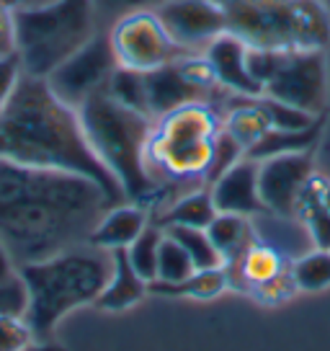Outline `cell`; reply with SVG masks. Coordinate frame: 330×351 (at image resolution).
<instances>
[{
	"mask_svg": "<svg viewBox=\"0 0 330 351\" xmlns=\"http://www.w3.org/2000/svg\"><path fill=\"white\" fill-rule=\"evenodd\" d=\"M165 232L157 225H150L140 232V238L127 248V258L134 266V271L142 276L144 282L150 285L157 276V253H160V243H163Z\"/></svg>",
	"mask_w": 330,
	"mask_h": 351,
	"instance_id": "cell-23",
	"label": "cell"
},
{
	"mask_svg": "<svg viewBox=\"0 0 330 351\" xmlns=\"http://www.w3.org/2000/svg\"><path fill=\"white\" fill-rule=\"evenodd\" d=\"M13 271H16V263H13L8 248L0 243V279H5V276L13 274Z\"/></svg>",
	"mask_w": 330,
	"mask_h": 351,
	"instance_id": "cell-32",
	"label": "cell"
},
{
	"mask_svg": "<svg viewBox=\"0 0 330 351\" xmlns=\"http://www.w3.org/2000/svg\"><path fill=\"white\" fill-rule=\"evenodd\" d=\"M220 132L222 117L210 101L186 104L157 117L144 150V165L157 191L168 186L186 194L191 191L186 186L204 184Z\"/></svg>",
	"mask_w": 330,
	"mask_h": 351,
	"instance_id": "cell-4",
	"label": "cell"
},
{
	"mask_svg": "<svg viewBox=\"0 0 330 351\" xmlns=\"http://www.w3.org/2000/svg\"><path fill=\"white\" fill-rule=\"evenodd\" d=\"M147 228V215L142 207L137 204H116L111 207L101 222L96 225V230L90 232V245H99L106 251H116V248H129L140 232Z\"/></svg>",
	"mask_w": 330,
	"mask_h": 351,
	"instance_id": "cell-16",
	"label": "cell"
},
{
	"mask_svg": "<svg viewBox=\"0 0 330 351\" xmlns=\"http://www.w3.org/2000/svg\"><path fill=\"white\" fill-rule=\"evenodd\" d=\"M16 57L26 75L47 77L96 36L93 0H47L13 8Z\"/></svg>",
	"mask_w": 330,
	"mask_h": 351,
	"instance_id": "cell-6",
	"label": "cell"
},
{
	"mask_svg": "<svg viewBox=\"0 0 330 351\" xmlns=\"http://www.w3.org/2000/svg\"><path fill=\"white\" fill-rule=\"evenodd\" d=\"M322 202H325V207L330 212V184L328 181H322Z\"/></svg>",
	"mask_w": 330,
	"mask_h": 351,
	"instance_id": "cell-35",
	"label": "cell"
},
{
	"mask_svg": "<svg viewBox=\"0 0 330 351\" xmlns=\"http://www.w3.org/2000/svg\"><path fill=\"white\" fill-rule=\"evenodd\" d=\"M111 207L106 191L86 176L0 158V243L16 269L86 245Z\"/></svg>",
	"mask_w": 330,
	"mask_h": 351,
	"instance_id": "cell-1",
	"label": "cell"
},
{
	"mask_svg": "<svg viewBox=\"0 0 330 351\" xmlns=\"http://www.w3.org/2000/svg\"><path fill=\"white\" fill-rule=\"evenodd\" d=\"M114 99L129 106L134 111H142L150 117L147 111V90H144V73H137V70H127V67H116L114 75H111L109 86H106Z\"/></svg>",
	"mask_w": 330,
	"mask_h": 351,
	"instance_id": "cell-25",
	"label": "cell"
},
{
	"mask_svg": "<svg viewBox=\"0 0 330 351\" xmlns=\"http://www.w3.org/2000/svg\"><path fill=\"white\" fill-rule=\"evenodd\" d=\"M119 67L114 49H111L109 34H96L88 44H83L73 57H67L60 67H55L47 83L60 99L80 109L86 101L109 86L114 70Z\"/></svg>",
	"mask_w": 330,
	"mask_h": 351,
	"instance_id": "cell-9",
	"label": "cell"
},
{
	"mask_svg": "<svg viewBox=\"0 0 330 351\" xmlns=\"http://www.w3.org/2000/svg\"><path fill=\"white\" fill-rule=\"evenodd\" d=\"M29 287L23 282V276L18 274V269L8 274L5 279H0V315L3 318H23L29 313Z\"/></svg>",
	"mask_w": 330,
	"mask_h": 351,
	"instance_id": "cell-26",
	"label": "cell"
},
{
	"mask_svg": "<svg viewBox=\"0 0 330 351\" xmlns=\"http://www.w3.org/2000/svg\"><path fill=\"white\" fill-rule=\"evenodd\" d=\"M21 351H65V349L52 343V341H34V343H29V346Z\"/></svg>",
	"mask_w": 330,
	"mask_h": 351,
	"instance_id": "cell-33",
	"label": "cell"
},
{
	"mask_svg": "<svg viewBox=\"0 0 330 351\" xmlns=\"http://www.w3.org/2000/svg\"><path fill=\"white\" fill-rule=\"evenodd\" d=\"M109 42L119 67L137 70V73H150L188 55L168 36L155 8L153 11L134 8V11L121 13L116 23L111 26Z\"/></svg>",
	"mask_w": 330,
	"mask_h": 351,
	"instance_id": "cell-8",
	"label": "cell"
},
{
	"mask_svg": "<svg viewBox=\"0 0 330 351\" xmlns=\"http://www.w3.org/2000/svg\"><path fill=\"white\" fill-rule=\"evenodd\" d=\"M165 232L183 245V251L188 253V258L194 261V269H220L222 256L214 248L210 232L204 228H186V225H170L165 228Z\"/></svg>",
	"mask_w": 330,
	"mask_h": 351,
	"instance_id": "cell-21",
	"label": "cell"
},
{
	"mask_svg": "<svg viewBox=\"0 0 330 351\" xmlns=\"http://www.w3.org/2000/svg\"><path fill=\"white\" fill-rule=\"evenodd\" d=\"M258 104L264 106L266 117H268L274 130H305V127H312V124L318 121V117H312L307 111L294 109V106H289L284 101L271 99V96H266V93L258 96Z\"/></svg>",
	"mask_w": 330,
	"mask_h": 351,
	"instance_id": "cell-27",
	"label": "cell"
},
{
	"mask_svg": "<svg viewBox=\"0 0 330 351\" xmlns=\"http://www.w3.org/2000/svg\"><path fill=\"white\" fill-rule=\"evenodd\" d=\"M16 52V32H13L11 0H0V57Z\"/></svg>",
	"mask_w": 330,
	"mask_h": 351,
	"instance_id": "cell-30",
	"label": "cell"
},
{
	"mask_svg": "<svg viewBox=\"0 0 330 351\" xmlns=\"http://www.w3.org/2000/svg\"><path fill=\"white\" fill-rule=\"evenodd\" d=\"M207 232H210L214 248L222 256V269L240 266V261L248 256V251L258 243L253 222H251V217H242V215H225V212H220L217 217L212 219Z\"/></svg>",
	"mask_w": 330,
	"mask_h": 351,
	"instance_id": "cell-15",
	"label": "cell"
},
{
	"mask_svg": "<svg viewBox=\"0 0 330 351\" xmlns=\"http://www.w3.org/2000/svg\"><path fill=\"white\" fill-rule=\"evenodd\" d=\"M320 134V121H315L312 127H305V130H266L261 134V140H255L248 150H245V158H253V160H268V158H276V155H286V153H309V147L315 145Z\"/></svg>",
	"mask_w": 330,
	"mask_h": 351,
	"instance_id": "cell-18",
	"label": "cell"
},
{
	"mask_svg": "<svg viewBox=\"0 0 330 351\" xmlns=\"http://www.w3.org/2000/svg\"><path fill=\"white\" fill-rule=\"evenodd\" d=\"M155 13L173 44L188 55L204 52L227 32V16L220 0H160Z\"/></svg>",
	"mask_w": 330,
	"mask_h": 351,
	"instance_id": "cell-11",
	"label": "cell"
},
{
	"mask_svg": "<svg viewBox=\"0 0 330 351\" xmlns=\"http://www.w3.org/2000/svg\"><path fill=\"white\" fill-rule=\"evenodd\" d=\"M36 3H47V0H11L13 8H21V5H36Z\"/></svg>",
	"mask_w": 330,
	"mask_h": 351,
	"instance_id": "cell-34",
	"label": "cell"
},
{
	"mask_svg": "<svg viewBox=\"0 0 330 351\" xmlns=\"http://www.w3.org/2000/svg\"><path fill=\"white\" fill-rule=\"evenodd\" d=\"M227 32L251 49H325L330 16L320 0H220Z\"/></svg>",
	"mask_w": 330,
	"mask_h": 351,
	"instance_id": "cell-7",
	"label": "cell"
},
{
	"mask_svg": "<svg viewBox=\"0 0 330 351\" xmlns=\"http://www.w3.org/2000/svg\"><path fill=\"white\" fill-rule=\"evenodd\" d=\"M264 93L276 101H284L294 109L318 117L325 106V60H322V49L286 52L279 70L264 86Z\"/></svg>",
	"mask_w": 330,
	"mask_h": 351,
	"instance_id": "cell-10",
	"label": "cell"
},
{
	"mask_svg": "<svg viewBox=\"0 0 330 351\" xmlns=\"http://www.w3.org/2000/svg\"><path fill=\"white\" fill-rule=\"evenodd\" d=\"M220 212L214 207L210 189H194L186 191L183 197L173 199L163 215V228L170 225H186V228H210L212 219L217 217Z\"/></svg>",
	"mask_w": 330,
	"mask_h": 351,
	"instance_id": "cell-19",
	"label": "cell"
},
{
	"mask_svg": "<svg viewBox=\"0 0 330 351\" xmlns=\"http://www.w3.org/2000/svg\"><path fill=\"white\" fill-rule=\"evenodd\" d=\"M21 77H23V70H21V62H18L16 52L0 57V111L5 109V104L11 101L13 90H16Z\"/></svg>",
	"mask_w": 330,
	"mask_h": 351,
	"instance_id": "cell-29",
	"label": "cell"
},
{
	"mask_svg": "<svg viewBox=\"0 0 330 351\" xmlns=\"http://www.w3.org/2000/svg\"><path fill=\"white\" fill-rule=\"evenodd\" d=\"M114 256L99 245H77L26 266L18 274L29 287V313L26 323L36 341H52L57 323L70 310L96 302L103 287L109 285Z\"/></svg>",
	"mask_w": 330,
	"mask_h": 351,
	"instance_id": "cell-3",
	"label": "cell"
},
{
	"mask_svg": "<svg viewBox=\"0 0 330 351\" xmlns=\"http://www.w3.org/2000/svg\"><path fill=\"white\" fill-rule=\"evenodd\" d=\"M292 285L305 292H320L330 285V251L315 248L294 258L292 266Z\"/></svg>",
	"mask_w": 330,
	"mask_h": 351,
	"instance_id": "cell-22",
	"label": "cell"
},
{
	"mask_svg": "<svg viewBox=\"0 0 330 351\" xmlns=\"http://www.w3.org/2000/svg\"><path fill=\"white\" fill-rule=\"evenodd\" d=\"M227 287V274L225 269H196L194 274L178 282V285H163V282H150L147 289H153L157 295H191L199 300L220 295L222 289Z\"/></svg>",
	"mask_w": 330,
	"mask_h": 351,
	"instance_id": "cell-20",
	"label": "cell"
},
{
	"mask_svg": "<svg viewBox=\"0 0 330 351\" xmlns=\"http://www.w3.org/2000/svg\"><path fill=\"white\" fill-rule=\"evenodd\" d=\"M0 158L86 176L106 191L114 204H124L127 199L119 181L93 153L77 109L57 96L47 77L23 73L11 101L0 111Z\"/></svg>",
	"mask_w": 330,
	"mask_h": 351,
	"instance_id": "cell-2",
	"label": "cell"
},
{
	"mask_svg": "<svg viewBox=\"0 0 330 351\" xmlns=\"http://www.w3.org/2000/svg\"><path fill=\"white\" fill-rule=\"evenodd\" d=\"M204 57L210 60L214 77L220 88L230 90L235 96H261L264 86L258 83L248 67V44L238 39L235 34L225 32L204 49Z\"/></svg>",
	"mask_w": 330,
	"mask_h": 351,
	"instance_id": "cell-14",
	"label": "cell"
},
{
	"mask_svg": "<svg viewBox=\"0 0 330 351\" xmlns=\"http://www.w3.org/2000/svg\"><path fill=\"white\" fill-rule=\"evenodd\" d=\"M34 333L23 318H3L0 315V351H21L34 343Z\"/></svg>",
	"mask_w": 330,
	"mask_h": 351,
	"instance_id": "cell-28",
	"label": "cell"
},
{
	"mask_svg": "<svg viewBox=\"0 0 330 351\" xmlns=\"http://www.w3.org/2000/svg\"><path fill=\"white\" fill-rule=\"evenodd\" d=\"M194 261L188 258V253L183 251V245L178 241H173L168 232L163 235L160 243V253H157V276L155 282H163V285H178L188 276L194 274Z\"/></svg>",
	"mask_w": 330,
	"mask_h": 351,
	"instance_id": "cell-24",
	"label": "cell"
},
{
	"mask_svg": "<svg viewBox=\"0 0 330 351\" xmlns=\"http://www.w3.org/2000/svg\"><path fill=\"white\" fill-rule=\"evenodd\" d=\"M312 178L309 153L276 155L258 163V191L266 209L279 217H294L302 189Z\"/></svg>",
	"mask_w": 330,
	"mask_h": 351,
	"instance_id": "cell-12",
	"label": "cell"
},
{
	"mask_svg": "<svg viewBox=\"0 0 330 351\" xmlns=\"http://www.w3.org/2000/svg\"><path fill=\"white\" fill-rule=\"evenodd\" d=\"M96 3H103L106 8H119V11L127 13V8H129V11L142 8V3H147V0H93V5H96Z\"/></svg>",
	"mask_w": 330,
	"mask_h": 351,
	"instance_id": "cell-31",
	"label": "cell"
},
{
	"mask_svg": "<svg viewBox=\"0 0 330 351\" xmlns=\"http://www.w3.org/2000/svg\"><path fill=\"white\" fill-rule=\"evenodd\" d=\"M210 194L214 199L217 212H225V215L258 217L268 212L258 191V160L245 158V155L212 184Z\"/></svg>",
	"mask_w": 330,
	"mask_h": 351,
	"instance_id": "cell-13",
	"label": "cell"
},
{
	"mask_svg": "<svg viewBox=\"0 0 330 351\" xmlns=\"http://www.w3.org/2000/svg\"><path fill=\"white\" fill-rule=\"evenodd\" d=\"M77 114L93 153L119 181L124 197L129 202L153 199L157 186L144 165L153 117L119 104L106 88L93 93Z\"/></svg>",
	"mask_w": 330,
	"mask_h": 351,
	"instance_id": "cell-5",
	"label": "cell"
},
{
	"mask_svg": "<svg viewBox=\"0 0 330 351\" xmlns=\"http://www.w3.org/2000/svg\"><path fill=\"white\" fill-rule=\"evenodd\" d=\"M111 256H114L111 279L99 295L96 305L101 310H124L142 300L147 292V282L134 271V266L127 258V248H116V251H111Z\"/></svg>",
	"mask_w": 330,
	"mask_h": 351,
	"instance_id": "cell-17",
	"label": "cell"
}]
</instances>
